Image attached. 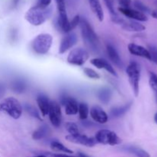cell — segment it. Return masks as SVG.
Returning a JSON list of instances; mask_svg holds the SVG:
<instances>
[{"label":"cell","mask_w":157,"mask_h":157,"mask_svg":"<svg viewBox=\"0 0 157 157\" xmlns=\"http://www.w3.org/2000/svg\"><path fill=\"white\" fill-rule=\"evenodd\" d=\"M52 13V8L51 6L48 8H41L35 6L26 12L25 18L32 25L38 26L45 22L50 18Z\"/></svg>","instance_id":"cell-1"},{"label":"cell","mask_w":157,"mask_h":157,"mask_svg":"<svg viewBox=\"0 0 157 157\" xmlns=\"http://www.w3.org/2000/svg\"><path fill=\"white\" fill-rule=\"evenodd\" d=\"M79 25L81 27L83 40L86 46L93 52H98L99 48V38L90 23L85 18H81Z\"/></svg>","instance_id":"cell-2"},{"label":"cell","mask_w":157,"mask_h":157,"mask_svg":"<svg viewBox=\"0 0 157 157\" xmlns=\"http://www.w3.org/2000/svg\"><path fill=\"white\" fill-rule=\"evenodd\" d=\"M22 106L15 98L9 97L0 102V112L6 113L13 119H18L22 113Z\"/></svg>","instance_id":"cell-3"},{"label":"cell","mask_w":157,"mask_h":157,"mask_svg":"<svg viewBox=\"0 0 157 157\" xmlns=\"http://www.w3.org/2000/svg\"><path fill=\"white\" fill-rule=\"evenodd\" d=\"M53 38L49 34H40L32 41V48L38 55H45L50 50Z\"/></svg>","instance_id":"cell-4"},{"label":"cell","mask_w":157,"mask_h":157,"mask_svg":"<svg viewBox=\"0 0 157 157\" xmlns=\"http://www.w3.org/2000/svg\"><path fill=\"white\" fill-rule=\"evenodd\" d=\"M127 75L129 78V82L131 85L135 96L139 95L140 80V66L137 62L132 61L127 67Z\"/></svg>","instance_id":"cell-5"},{"label":"cell","mask_w":157,"mask_h":157,"mask_svg":"<svg viewBox=\"0 0 157 157\" xmlns=\"http://www.w3.org/2000/svg\"><path fill=\"white\" fill-rule=\"evenodd\" d=\"M94 139L96 140L97 143L104 144V145L115 146L121 143V139L114 132L106 130V129L99 130L96 133Z\"/></svg>","instance_id":"cell-6"},{"label":"cell","mask_w":157,"mask_h":157,"mask_svg":"<svg viewBox=\"0 0 157 157\" xmlns=\"http://www.w3.org/2000/svg\"><path fill=\"white\" fill-rule=\"evenodd\" d=\"M58 11V25L61 30L65 33L71 32L70 21L67 18V12H66V2L65 0H55Z\"/></svg>","instance_id":"cell-7"},{"label":"cell","mask_w":157,"mask_h":157,"mask_svg":"<svg viewBox=\"0 0 157 157\" xmlns=\"http://www.w3.org/2000/svg\"><path fill=\"white\" fill-rule=\"evenodd\" d=\"M89 58V53L82 48H77L71 51L67 61L69 64L77 66H82Z\"/></svg>","instance_id":"cell-8"},{"label":"cell","mask_w":157,"mask_h":157,"mask_svg":"<svg viewBox=\"0 0 157 157\" xmlns=\"http://www.w3.org/2000/svg\"><path fill=\"white\" fill-rule=\"evenodd\" d=\"M48 117L52 125L55 127H59L62 121V115L60 104L56 101H51L49 107Z\"/></svg>","instance_id":"cell-9"},{"label":"cell","mask_w":157,"mask_h":157,"mask_svg":"<svg viewBox=\"0 0 157 157\" xmlns=\"http://www.w3.org/2000/svg\"><path fill=\"white\" fill-rule=\"evenodd\" d=\"M65 138L67 140L70 141V142L74 143V144H81V145L85 146L87 147H93L97 144V141L94 138L88 137V136L81 134V133L75 135V136L69 134L66 136Z\"/></svg>","instance_id":"cell-10"},{"label":"cell","mask_w":157,"mask_h":157,"mask_svg":"<svg viewBox=\"0 0 157 157\" xmlns=\"http://www.w3.org/2000/svg\"><path fill=\"white\" fill-rule=\"evenodd\" d=\"M118 10L120 12L125 15L126 17L131 19L136 20V21H147L148 18L146 15V14L136 10V9H132V8H118Z\"/></svg>","instance_id":"cell-11"},{"label":"cell","mask_w":157,"mask_h":157,"mask_svg":"<svg viewBox=\"0 0 157 157\" xmlns=\"http://www.w3.org/2000/svg\"><path fill=\"white\" fill-rule=\"evenodd\" d=\"M78 41V36L75 33L67 34L62 38L59 46V53L64 54L76 44Z\"/></svg>","instance_id":"cell-12"},{"label":"cell","mask_w":157,"mask_h":157,"mask_svg":"<svg viewBox=\"0 0 157 157\" xmlns=\"http://www.w3.org/2000/svg\"><path fill=\"white\" fill-rule=\"evenodd\" d=\"M90 113L92 119L95 122L104 124H106L108 121V116H107V113L99 106H94L90 109Z\"/></svg>","instance_id":"cell-13"},{"label":"cell","mask_w":157,"mask_h":157,"mask_svg":"<svg viewBox=\"0 0 157 157\" xmlns=\"http://www.w3.org/2000/svg\"><path fill=\"white\" fill-rule=\"evenodd\" d=\"M128 50L130 54L136 56L142 57V58H147V59L151 61V55L148 49L145 48L141 45L134 44V43H130L128 44Z\"/></svg>","instance_id":"cell-14"},{"label":"cell","mask_w":157,"mask_h":157,"mask_svg":"<svg viewBox=\"0 0 157 157\" xmlns=\"http://www.w3.org/2000/svg\"><path fill=\"white\" fill-rule=\"evenodd\" d=\"M90 64L98 69H105L107 71L111 74L112 75L117 77V74L114 68L112 67L111 64L103 58H93V59L90 60Z\"/></svg>","instance_id":"cell-15"},{"label":"cell","mask_w":157,"mask_h":157,"mask_svg":"<svg viewBox=\"0 0 157 157\" xmlns=\"http://www.w3.org/2000/svg\"><path fill=\"white\" fill-rule=\"evenodd\" d=\"M121 28L125 31L128 32H143L146 29V27L144 25L137 22L136 21H127L124 19L121 23Z\"/></svg>","instance_id":"cell-16"},{"label":"cell","mask_w":157,"mask_h":157,"mask_svg":"<svg viewBox=\"0 0 157 157\" xmlns=\"http://www.w3.org/2000/svg\"><path fill=\"white\" fill-rule=\"evenodd\" d=\"M37 104H38L39 110L41 111L43 117H45L48 114L49 107H50V102L47 96L44 94H39L37 97Z\"/></svg>","instance_id":"cell-17"},{"label":"cell","mask_w":157,"mask_h":157,"mask_svg":"<svg viewBox=\"0 0 157 157\" xmlns=\"http://www.w3.org/2000/svg\"><path fill=\"white\" fill-rule=\"evenodd\" d=\"M107 52L110 61H111L115 65L117 66L118 67L122 68V67H124V63H123L122 60H121V57H120L119 54L117 52L115 48L113 47V46H112L111 44H108V45L107 46Z\"/></svg>","instance_id":"cell-18"},{"label":"cell","mask_w":157,"mask_h":157,"mask_svg":"<svg viewBox=\"0 0 157 157\" xmlns=\"http://www.w3.org/2000/svg\"><path fill=\"white\" fill-rule=\"evenodd\" d=\"M88 2L94 14L96 15L100 21H102L104 20V15L100 0H88Z\"/></svg>","instance_id":"cell-19"},{"label":"cell","mask_w":157,"mask_h":157,"mask_svg":"<svg viewBox=\"0 0 157 157\" xmlns=\"http://www.w3.org/2000/svg\"><path fill=\"white\" fill-rule=\"evenodd\" d=\"M64 105L67 115H75L78 113V104L74 98L68 97Z\"/></svg>","instance_id":"cell-20"},{"label":"cell","mask_w":157,"mask_h":157,"mask_svg":"<svg viewBox=\"0 0 157 157\" xmlns=\"http://www.w3.org/2000/svg\"><path fill=\"white\" fill-rule=\"evenodd\" d=\"M51 130L48 126L42 125L37 130H35L32 134V139L35 140H39L44 139L47 136H48Z\"/></svg>","instance_id":"cell-21"},{"label":"cell","mask_w":157,"mask_h":157,"mask_svg":"<svg viewBox=\"0 0 157 157\" xmlns=\"http://www.w3.org/2000/svg\"><path fill=\"white\" fill-rule=\"evenodd\" d=\"M98 97L100 101L104 104H107L110 101L112 97V91L108 87H103L98 92Z\"/></svg>","instance_id":"cell-22"},{"label":"cell","mask_w":157,"mask_h":157,"mask_svg":"<svg viewBox=\"0 0 157 157\" xmlns=\"http://www.w3.org/2000/svg\"><path fill=\"white\" fill-rule=\"evenodd\" d=\"M11 87H12V90L15 93L21 94L26 90L27 84H26V82L24 80L16 79L12 81V84H11Z\"/></svg>","instance_id":"cell-23"},{"label":"cell","mask_w":157,"mask_h":157,"mask_svg":"<svg viewBox=\"0 0 157 157\" xmlns=\"http://www.w3.org/2000/svg\"><path fill=\"white\" fill-rule=\"evenodd\" d=\"M132 106V103H128V104H125V105L122 106V107H113L110 110V114L113 117H119L122 115L125 114Z\"/></svg>","instance_id":"cell-24"},{"label":"cell","mask_w":157,"mask_h":157,"mask_svg":"<svg viewBox=\"0 0 157 157\" xmlns=\"http://www.w3.org/2000/svg\"><path fill=\"white\" fill-rule=\"evenodd\" d=\"M125 150L132 153V154H134L137 157H150V155L147 151H145L143 149L139 148V147L131 146V147H125Z\"/></svg>","instance_id":"cell-25"},{"label":"cell","mask_w":157,"mask_h":157,"mask_svg":"<svg viewBox=\"0 0 157 157\" xmlns=\"http://www.w3.org/2000/svg\"><path fill=\"white\" fill-rule=\"evenodd\" d=\"M51 148L53 150H55V151L62 152V153H64L65 154H72L74 153L72 150L64 147L61 143L58 142V141H52L51 143Z\"/></svg>","instance_id":"cell-26"},{"label":"cell","mask_w":157,"mask_h":157,"mask_svg":"<svg viewBox=\"0 0 157 157\" xmlns=\"http://www.w3.org/2000/svg\"><path fill=\"white\" fill-rule=\"evenodd\" d=\"M78 113H79L80 119H87L89 114L88 105L85 103H81V104H78Z\"/></svg>","instance_id":"cell-27"},{"label":"cell","mask_w":157,"mask_h":157,"mask_svg":"<svg viewBox=\"0 0 157 157\" xmlns=\"http://www.w3.org/2000/svg\"><path fill=\"white\" fill-rule=\"evenodd\" d=\"M133 6L136 8V10L140 11V12H143V13H151L150 8L147 7L144 2H142L140 0H134L133 1Z\"/></svg>","instance_id":"cell-28"},{"label":"cell","mask_w":157,"mask_h":157,"mask_svg":"<svg viewBox=\"0 0 157 157\" xmlns=\"http://www.w3.org/2000/svg\"><path fill=\"white\" fill-rule=\"evenodd\" d=\"M24 108L25 110V111L29 113V115H31L33 117L37 118L38 120H41V116H40V113H38V111L37 110V109L35 108L33 106L30 105V104H25Z\"/></svg>","instance_id":"cell-29"},{"label":"cell","mask_w":157,"mask_h":157,"mask_svg":"<svg viewBox=\"0 0 157 157\" xmlns=\"http://www.w3.org/2000/svg\"><path fill=\"white\" fill-rule=\"evenodd\" d=\"M150 85L156 94V100L157 102V75L153 72H150Z\"/></svg>","instance_id":"cell-30"},{"label":"cell","mask_w":157,"mask_h":157,"mask_svg":"<svg viewBox=\"0 0 157 157\" xmlns=\"http://www.w3.org/2000/svg\"><path fill=\"white\" fill-rule=\"evenodd\" d=\"M65 128L67 130V131L70 133V135H78L79 134V130H78V127L77 126V124H75V123L68 122L65 124Z\"/></svg>","instance_id":"cell-31"},{"label":"cell","mask_w":157,"mask_h":157,"mask_svg":"<svg viewBox=\"0 0 157 157\" xmlns=\"http://www.w3.org/2000/svg\"><path fill=\"white\" fill-rule=\"evenodd\" d=\"M84 73L86 76L88 77L89 78H91V79H100V78H101L99 74L97 73L93 69L89 68V67H84Z\"/></svg>","instance_id":"cell-32"},{"label":"cell","mask_w":157,"mask_h":157,"mask_svg":"<svg viewBox=\"0 0 157 157\" xmlns=\"http://www.w3.org/2000/svg\"><path fill=\"white\" fill-rule=\"evenodd\" d=\"M104 2H105L106 6L108 9L109 12H110L111 15H117V13L115 12V9H114V0H104Z\"/></svg>","instance_id":"cell-33"},{"label":"cell","mask_w":157,"mask_h":157,"mask_svg":"<svg viewBox=\"0 0 157 157\" xmlns=\"http://www.w3.org/2000/svg\"><path fill=\"white\" fill-rule=\"evenodd\" d=\"M149 52L151 55V61H153L157 64V48L154 47V46H150Z\"/></svg>","instance_id":"cell-34"},{"label":"cell","mask_w":157,"mask_h":157,"mask_svg":"<svg viewBox=\"0 0 157 157\" xmlns=\"http://www.w3.org/2000/svg\"><path fill=\"white\" fill-rule=\"evenodd\" d=\"M80 21H81V18H80L79 15H75V16L73 18V19L71 20V21H70L71 31L73 30L74 29H75V28L80 24Z\"/></svg>","instance_id":"cell-35"},{"label":"cell","mask_w":157,"mask_h":157,"mask_svg":"<svg viewBox=\"0 0 157 157\" xmlns=\"http://www.w3.org/2000/svg\"><path fill=\"white\" fill-rule=\"evenodd\" d=\"M52 0H38L35 6L41 8H48L50 6Z\"/></svg>","instance_id":"cell-36"},{"label":"cell","mask_w":157,"mask_h":157,"mask_svg":"<svg viewBox=\"0 0 157 157\" xmlns=\"http://www.w3.org/2000/svg\"><path fill=\"white\" fill-rule=\"evenodd\" d=\"M131 3V0H119V5L121 8H130Z\"/></svg>","instance_id":"cell-37"},{"label":"cell","mask_w":157,"mask_h":157,"mask_svg":"<svg viewBox=\"0 0 157 157\" xmlns=\"http://www.w3.org/2000/svg\"><path fill=\"white\" fill-rule=\"evenodd\" d=\"M6 86L3 84H2V83H0V100L4 97L5 94H6Z\"/></svg>","instance_id":"cell-38"},{"label":"cell","mask_w":157,"mask_h":157,"mask_svg":"<svg viewBox=\"0 0 157 157\" xmlns=\"http://www.w3.org/2000/svg\"><path fill=\"white\" fill-rule=\"evenodd\" d=\"M19 1L20 0H11V2H10L11 9H15V8L18 6Z\"/></svg>","instance_id":"cell-39"},{"label":"cell","mask_w":157,"mask_h":157,"mask_svg":"<svg viewBox=\"0 0 157 157\" xmlns=\"http://www.w3.org/2000/svg\"><path fill=\"white\" fill-rule=\"evenodd\" d=\"M52 157H75V156H69L68 154H63V153H56V154L52 155Z\"/></svg>","instance_id":"cell-40"},{"label":"cell","mask_w":157,"mask_h":157,"mask_svg":"<svg viewBox=\"0 0 157 157\" xmlns=\"http://www.w3.org/2000/svg\"><path fill=\"white\" fill-rule=\"evenodd\" d=\"M151 15L153 17V18H156L157 19V10L153 11V12H151Z\"/></svg>","instance_id":"cell-41"},{"label":"cell","mask_w":157,"mask_h":157,"mask_svg":"<svg viewBox=\"0 0 157 157\" xmlns=\"http://www.w3.org/2000/svg\"><path fill=\"white\" fill-rule=\"evenodd\" d=\"M78 157H89V156H87V155L84 154V153H78Z\"/></svg>","instance_id":"cell-42"},{"label":"cell","mask_w":157,"mask_h":157,"mask_svg":"<svg viewBox=\"0 0 157 157\" xmlns=\"http://www.w3.org/2000/svg\"><path fill=\"white\" fill-rule=\"evenodd\" d=\"M154 121H155V123H156V124H157V112H156V114H155V116H154Z\"/></svg>","instance_id":"cell-43"},{"label":"cell","mask_w":157,"mask_h":157,"mask_svg":"<svg viewBox=\"0 0 157 157\" xmlns=\"http://www.w3.org/2000/svg\"><path fill=\"white\" fill-rule=\"evenodd\" d=\"M33 157H47V156H43V155H41V156H33Z\"/></svg>","instance_id":"cell-44"}]
</instances>
